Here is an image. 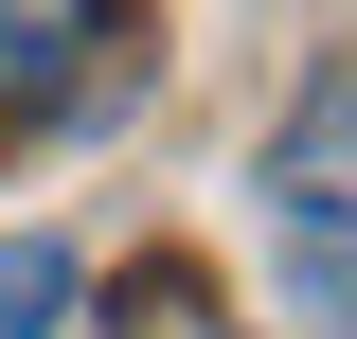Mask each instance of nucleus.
<instances>
[{"mask_svg": "<svg viewBox=\"0 0 357 339\" xmlns=\"http://www.w3.org/2000/svg\"><path fill=\"white\" fill-rule=\"evenodd\" d=\"M250 197H268V268H286V303H304V322H357V54H321V72L286 89Z\"/></svg>", "mask_w": 357, "mask_h": 339, "instance_id": "1", "label": "nucleus"}, {"mask_svg": "<svg viewBox=\"0 0 357 339\" xmlns=\"http://www.w3.org/2000/svg\"><path fill=\"white\" fill-rule=\"evenodd\" d=\"M107 339H232V322H215V286H197V268H126Z\"/></svg>", "mask_w": 357, "mask_h": 339, "instance_id": "4", "label": "nucleus"}, {"mask_svg": "<svg viewBox=\"0 0 357 339\" xmlns=\"http://www.w3.org/2000/svg\"><path fill=\"white\" fill-rule=\"evenodd\" d=\"M72 303H89V268L54 250V232H0V339H54Z\"/></svg>", "mask_w": 357, "mask_h": 339, "instance_id": "3", "label": "nucleus"}, {"mask_svg": "<svg viewBox=\"0 0 357 339\" xmlns=\"http://www.w3.org/2000/svg\"><path fill=\"white\" fill-rule=\"evenodd\" d=\"M89 54H107V0H0V126H36V107H72Z\"/></svg>", "mask_w": 357, "mask_h": 339, "instance_id": "2", "label": "nucleus"}]
</instances>
